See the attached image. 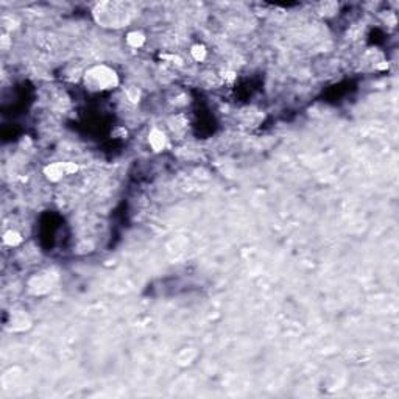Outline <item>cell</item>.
Here are the masks:
<instances>
[{"label": "cell", "mask_w": 399, "mask_h": 399, "mask_svg": "<svg viewBox=\"0 0 399 399\" xmlns=\"http://www.w3.org/2000/svg\"><path fill=\"white\" fill-rule=\"evenodd\" d=\"M92 17L103 28H124L133 19V5L125 2H100L94 7Z\"/></svg>", "instance_id": "obj_1"}, {"label": "cell", "mask_w": 399, "mask_h": 399, "mask_svg": "<svg viewBox=\"0 0 399 399\" xmlns=\"http://www.w3.org/2000/svg\"><path fill=\"white\" fill-rule=\"evenodd\" d=\"M83 84L89 92H105L119 86V75L106 64H95L83 75Z\"/></svg>", "instance_id": "obj_2"}, {"label": "cell", "mask_w": 399, "mask_h": 399, "mask_svg": "<svg viewBox=\"0 0 399 399\" xmlns=\"http://www.w3.org/2000/svg\"><path fill=\"white\" fill-rule=\"evenodd\" d=\"M5 326L10 332H14V334L27 332L28 329H31V326H33V318L30 317L28 312H25L22 309H14L7 315Z\"/></svg>", "instance_id": "obj_3"}, {"label": "cell", "mask_w": 399, "mask_h": 399, "mask_svg": "<svg viewBox=\"0 0 399 399\" xmlns=\"http://www.w3.org/2000/svg\"><path fill=\"white\" fill-rule=\"evenodd\" d=\"M55 281H56L55 274H51L50 271H42V273L33 274L27 282V287H28L30 293L39 297V295H45L53 289Z\"/></svg>", "instance_id": "obj_4"}, {"label": "cell", "mask_w": 399, "mask_h": 399, "mask_svg": "<svg viewBox=\"0 0 399 399\" xmlns=\"http://www.w3.org/2000/svg\"><path fill=\"white\" fill-rule=\"evenodd\" d=\"M78 172V165L75 162H51L47 164L42 170L44 177L50 183H58L67 175H74Z\"/></svg>", "instance_id": "obj_5"}, {"label": "cell", "mask_w": 399, "mask_h": 399, "mask_svg": "<svg viewBox=\"0 0 399 399\" xmlns=\"http://www.w3.org/2000/svg\"><path fill=\"white\" fill-rule=\"evenodd\" d=\"M198 357H200L198 348H195V346H184V348H181L177 353L175 363L181 368H189V367L195 365V362L198 360Z\"/></svg>", "instance_id": "obj_6"}, {"label": "cell", "mask_w": 399, "mask_h": 399, "mask_svg": "<svg viewBox=\"0 0 399 399\" xmlns=\"http://www.w3.org/2000/svg\"><path fill=\"white\" fill-rule=\"evenodd\" d=\"M148 144L153 151H162L167 147V136L162 130L153 128L148 134Z\"/></svg>", "instance_id": "obj_7"}, {"label": "cell", "mask_w": 399, "mask_h": 399, "mask_svg": "<svg viewBox=\"0 0 399 399\" xmlns=\"http://www.w3.org/2000/svg\"><path fill=\"white\" fill-rule=\"evenodd\" d=\"M2 240H4V244H5L7 247L16 248V247H19V245L22 244V240H24V239H22L21 233H17V231H14V230H8V231L4 233Z\"/></svg>", "instance_id": "obj_8"}, {"label": "cell", "mask_w": 399, "mask_h": 399, "mask_svg": "<svg viewBox=\"0 0 399 399\" xmlns=\"http://www.w3.org/2000/svg\"><path fill=\"white\" fill-rule=\"evenodd\" d=\"M147 38H145V34L142 31H139V30H134V31H130L127 34V44L133 48H141L144 44H145Z\"/></svg>", "instance_id": "obj_9"}, {"label": "cell", "mask_w": 399, "mask_h": 399, "mask_svg": "<svg viewBox=\"0 0 399 399\" xmlns=\"http://www.w3.org/2000/svg\"><path fill=\"white\" fill-rule=\"evenodd\" d=\"M337 11H338L337 2H324V4H320V7H318V13L324 17H332V16H335Z\"/></svg>", "instance_id": "obj_10"}, {"label": "cell", "mask_w": 399, "mask_h": 399, "mask_svg": "<svg viewBox=\"0 0 399 399\" xmlns=\"http://www.w3.org/2000/svg\"><path fill=\"white\" fill-rule=\"evenodd\" d=\"M190 55H192V58H194L195 61L201 63V61H204L206 56H207V50H206V47H204L203 44H195V45L190 47Z\"/></svg>", "instance_id": "obj_11"}, {"label": "cell", "mask_w": 399, "mask_h": 399, "mask_svg": "<svg viewBox=\"0 0 399 399\" xmlns=\"http://www.w3.org/2000/svg\"><path fill=\"white\" fill-rule=\"evenodd\" d=\"M125 94H127V98H128L131 103H139V100H141V97H142L141 89L136 88V86H130V88H127Z\"/></svg>", "instance_id": "obj_12"}, {"label": "cell", "mask_w": 399, "mask_h": 399, "mask_svg": "<svg viewBox=\"0 0 399 399\" xmlns=\"http://www.w3.org/2000/svg\"><path fill=\"white\" fill-rule=\"evenodd\" d=\"M92 251H94V244L88 240H83L81 244L77 245V250H75L77 254H86V253H92Z\"/></svg>", "instance_id": "obj_13"}, {"label": "cell", "mask_w": 399, "mask_h": 399, "mask_svg": "<svg viewBox=\"0 0 399 399\" xmlns=\"http://www.w3.org/2000/svg\"><path fill=\"white\" fill-rule=\"evenodd\" d=\"M8 44H10V39H8L7 34H4V36H2V48L7 50V45H8Z\"/></svg>", "instance_id": "obj_14"}]
</instances>
